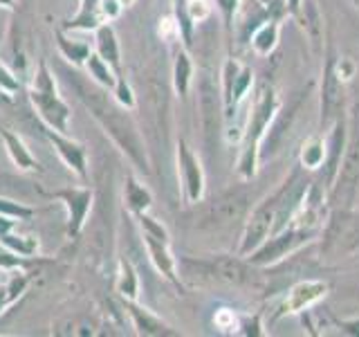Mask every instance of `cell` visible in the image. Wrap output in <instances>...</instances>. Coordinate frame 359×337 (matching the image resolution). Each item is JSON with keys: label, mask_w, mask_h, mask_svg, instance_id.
Wrapping results in <instances>:
<instances>
[{"label": "cell", "mask_w": 359, "mask_h": 337, "mask_svg": "<svg viewBox=\"0 0 359 337\" xmlns=\"http://www.w3.org/2000/svg\"><path fill=\"white\" fill-rule=\"evenodd\" d=\"M63 79L70 84V88H74L76 97L83 101V106L99 121V126L106 131L108 138L119 146V151L126 153L128 160L140 171H149V157H146L144 140L126 108L119 106L115 99H110L108 90L95 84L93 79H86L83 74L72 70H65Z\"/></svg>", "instance_id": "obj_1"}, {"label": "cell", "mask_w": 359, "mask_h": 337, "mask_svg": "<svg viewBox=\"0 0 359 337\" xmlns=\"http://www.w3.org/2000/svg\"><path fill=\"white\" fill-rule=\"evenodd\" d=\"M29 101L45 126L61 131V133L70 131L72 110L67 106V101L61 97L59 86H56V79L50 70L48 61H39V67H36V72H34L32 86H29Z\"/></svg>", "instance_id": "obj_2"}, {"label": "cell", "mask_w": 359, "mask_h": 337, "mask_svg": "<svg viewBox=\"0 0 359 337\" xmlns=\"http://www.w3.org/2000/svg\"><path fill=\"white\" fill-rule=\"evenodd\" d=\"M177 265L182 267L184 277L198 275L200 281H220V284L245 288V290H258L263 286L261 275L250 263H245L236 256H216L213 261L182 258Z\"/></svg>", "instance_id": "obj_3"}, {"label": "cell", "mask_w": 359, "mask_h": 337, "mask_svg": "<svg viewBox=\"0 0 359 337\" xmlns=\"http://www.w3.org/2000/svg\"><path fill=\"white\" fill-rule=\"evenodd\" d=\"M142 227V241L146 245V252H149L151 263L155 265V270L160 272L166 281H171L173 286L180 288V277H177V261L171 252V236H168L166 227L155 220L149 213H140L135 216Z\"/></svg>", "instance_id": "obj_4"}, {"label": "cell", "mask_w": 359, "mask_h": 337, "mask_svg": "<svg viewBox=\"0 0 359 337\" xmlns=\"http://www.w3.org/2000/svg\"><path fill=\"white\" fill-rule=\"evenodd\" d=\"M276 108H278V99L274 95V90L269 86L258 88V95L254 99L252 115H250V126H247V144H245V151L241 157V173L245 178L254 176L256 151H258L256 146H258V142H261L265 128L269 126V121H272Z\"/></svg>", "instance_id": "obj_5"}, {"label": "cell", "mask_w": 359, "mask_h": 337, "mask_svg": "<svg viewBox=\"0 0 359 337\" xmlns=\"http://www.w3.org/2000/svg\"><path fill=\"white\" fill-rule=\"evenodd\" d=\"M48 196L63 202L67 209V225H65L67 236H70V239L81 236V232L86 227V220H88V213L93 209L95 191L90 187H67V189L52 191Z\"/></svg>", "instance_id": "obj_6"}, {"label": "cell", "mask_w": 359, "mask_h": 337, "mask_svg": "<svg viewBox=\"0 0 359 337\" xmlns=\"http://www.w3.org/2000/svg\"><path fill=\"white\" fill-rule=\"evenodd\" d=\"M252 70L238 61H227L222 72V101H224V117H231L233 110L238 108L241 99L247 95V90L252 88Z\"/></svg>", "instance_id": "obj_7"}, {"label": "cell", "mask_w": 359, "mask_h": 337, "mask_svg": "<svg viewBox=\"0 0 359 337\" xmlns=\"http://www.w3.org/2000/svg\"><path fill=\"white\" fill-rule=\"evenodd\" d=\"M43 133H45V138H48V142L54 146V151L59 153L63 164L70 168V171H74L81 180H88V149L86 146L81 142L72 140L67 133L54 131L50 126H45Z\"/></svg>", "instance_id": "obj_8"}, {"label": "cell", "mask_w": 359, "mask_h": 337, "mask_svg": "<svg viewBox=\"0 0 359 337\" xmlns=\"http://www.w3.org/2000/svg\"><path fill=\"white\" fill-rule=\"evenodd\" d=\"M177 176L184 189L187 202H198L205 194V173L198 155L184 142L177 144Z\"/></svg>", "instance_id": "obj_9"}, {"label": "cell", "mask_w": 359, "mask_h": 337, "mask_svg": "<svg viewBox=\"0 0 359 337\" xmlns=\"http://www.w3.org/2000/svg\"><path fill=\"white\" fill-rule=\"evenodd\" d=\"M198 108H200V121H202V131H205V138L211 142V138L216 135L220 126V104H218V90L216 84L211 81L209 77H202L198 84Z\"/></svg>", "instance_id": "obj_10"}, {"label": "cell", "mask_w": 359, "mask_h": 337, "mask_svg": "<svg viewBox=\"0 0 359 337\" xmlns=\"http://www.w3.org/2000/svg\"><path fill=\"white\" fill-rule=\"evenodd\" d=\"M274 223V205L267 202V205L258 207L252 218L247 220V227L243 234V243H241V254H250L254 250H258L269 236V230H272Z\"/></svg>", "instance_id": "obj_11"}, {"label": "cell", "mask_w": 359, "mask_h": 337, "mask_svg": "<svg viewBox=\"0 0 359 337\" xmlns=\"http://www.w3.org/2000/svg\"><path fill=\"white\" fill-rule=\"evenodd\" d=\"M245 205H247V198L243 194H238V191H229V194L216 198L207 207L205 225H209V227H220V225H227L233 218L241 216V213L245 211Z\"/></svg>", "instance_id": "obj_12"}, {"label": "cell", "mask_w": 359, "mask_h": 337, "mask_svg": "<svg viewBox=\"0 0 359 337\" xmlns=\"http://www.w3.org/2000/svg\"><path fill=\"white\" fill-rule=\"evenodd\" d=\"M303 241H306V230H292L283 236H278V239H272V241H265L258 250H254V256L252 261L254 263H274L278 258H283L287 252H292L294 247H299Z\"/></svg>", "instance_id": "obj_13"}, {"label": "cell", "mask_w": 359, "mask_h": 337, "mask_svg": "<svg viewBox=\"0 0 359 337\" xmlns=\"http://www.w3.org/2000/svg\"><path fill=\"white\" fill-rule=\"evenodd\" d=\"M123 308H126L128 317L133 319V326H135V331H137V335H146V337L177 335L171 326L164 324L160 317H155L153 312L137 306V299H123Z\"/></svg>", "instance_id": "obj_14"}, {"label": "cell", "mask_w": 359, "mask_h": 337, "mask_svg": "<svg viewBox=\"0 0 359 337\" xmlns=\"http://www.w3.org/2000/svg\"><path fill=\"white\" fill-rule=\"evenodd\" d=\"M325 292H328V286L323 281H301L294 288L287 292V297L280 306V312H301L310 308L312 303H317Z\"/></svg>", "instance_id": "obj_15"}, {"label": "cell", "mask_w": 359, "mask_h": 337, "mask_svg": "<svg viewBox=\"0 0 359 337\" xmlns=\"http://www.w3.org/2000/svg\"><path fill=\"white\" fill-rule=\"evenodd\" d=\"M95 52L110 65V70L115 72L117 79L123 77L119 41H117V34H115V29H112L110 22H101V25L95 29Z\"/></svg>", "instance_id": "obj_16"}, {"label": "cell", "mask_w": 359, "mask_h": 337, "mask_svg": "<svg viewBox=\"0 0 359 337\" xmlns=\"http://www.w3.org/2000/svg\"><path fill=\"white\" fill-rule=\"evenodd\" d=\"M0 138H3V142H5V149H7L9 160L14 162V166L18 168V171H25V173L39 171V168H41L39 160L32 155V151L27 149L25 142H22L16 133H11L9 128L0 126Z\"/></svg>", "instance_id": "obj_17"}, {"label": "cell", "mask_w": 359, "mask_h": 337, "mask_svg": "<svg viewBox=\"0 0 359 337\" xmlns=\"http://www.w3.org/2000/svg\"><path fill=\"white\" fill-rule=\"evenodd\" d=\"M18 220L9 218V216H0V245L5 247V250L9 252H16L20 256H34L36 254V247L39 243L29 239V236H16L11 234V230H14V225Z\"/></svg>", "instance_id": "obj_18"}, {"label": "cell", "mask_w": 359, "mask_h": 337, "mask_svg": "<svg viewBox=\"0 0 359 337\" xmlns=\"http://www.w3.org/2000/svg\"><path fill=\"white\" fill-rule=\"evenodd\" d=\"M359 239V227L353 223V218L339 216L334 218L332 227L328 232V247L332 252H346L357 243Z\"/></svg>", "instance_id": "obj_19"}, {"label": "cell", "mask_w": 359, "mask_h": 337, "mask_svg": "<svg viewBox=\"0 0 359 337\" xmlns=\"http://www.w3.org/2000/svg\"><path fill=\"white\" fill-rule=\"evenodd\" d=\"M101 22H104V18H101V9H99V0H79V11L72 16V18H67L63 22V27L65 32H70V29H97Z\"/></svg>", "instance_id": "obj_20"}, {"label": "cell", "mask_w": 359, "mask_h": 337, "mask_svg": "<svg viewBox=\"0 0 359 337\" xmlns=\"http://www.w3.org/2000/svg\"><path fill=\"white\" fill-rule=\"evenodd\" d=\"M123 202L130 209L133 216H140V213L149 211L153 196L151 191L146 189L135 176H126V187H123Z\"/></svg>", "instance_id": "obj_21"}, {"label": "cell", "mask_w": 359, "mask_h": 337, "mask_svg": "<svg viewBox=\"0 0 359 337\" xmlns=\"http://www.w3.org/2000/svg\"><path fill=\"white\" fill-rule=\"evenodd\" d=\"M54 39H56V45H59V52H61L63 59H67L76 67H83L86 61H88V56L93 54V50H90V43L72 41L65 34V29H61V27L54 32Z\"/></svg>", "instance_id": "obj_22"}, {"label": "cell", "mask_w": 359, "mask_h": 337, "mask_svg": "<svg viewBox=\"0 0 359 337\" xmlns=\"http://www.w3.org/2000/svg\"><path fill=\"white\" fill-rule=\"evenodd\" d=\"M117 290L123 299H137L140 295V277L128 258H119L117 270Z\"/></svg>", "instance_id": "obj_23"}, {"label": "cell", "mask_w": 359, "mask_h": 337, "mask_svg": "<svg viewBox=\"0 0 359 337\" xmlns=\"http://www.w3.org/2000/svg\"><path fill=\"white\" fill-rule=\"evenodd\" d=\"M86 70H88V77L93 79L95 84H99L101 88H106V90H112L117 84V77L115 72L110 70V65L101 59V56L97 52H93L88 56V61H86Z\"/></svg>", "instance_id": "obj_24"}, {"label": "cell", "mask_w": 359, "mask_h": 337, "mask_svg": "<svg viewBox=\"0 0 359 337\" xmlns=\"http://www.w3.org/2000/svg\"><path fill=\"white\" fill-rule=\"evenodd\" d=\"M191 79H194V63H191L187 52H177L173 63V86L180 97H184L189 93Z\"/></svg>", "instance_id": "obj_25"}, {"label": "cell", "mask_w": 359, "mask_h": 337, "mask_svg": "<svg viewBox=\"0 0 359 337\" xmlns=\"http://www.w3.org/2000/svg\"><path fill=\"white\" fill-rule=\"evenodd\" d=\"M29 286V277L27 275H14L5 286H0V312H5L11 303L18 301Z\"/></svg>", "instance_id": "obj_26"}, {"label": "cell", "mask_w": 359, "mask_h": 337, "mask_svg": "<svg viewBox=\"0 0 359 337\" xmlns=\"http://www.w3.org/2000/svg\"><path fill=\"white\" fill-rule=\"evenodd\" d=\"M276 41H278V25H276V22H265V25L254 34L252 45H254L256 54L267 56L269 52L274 50Z\"/></svg>", "instance_id": "obj_27"}, {"label": "cell", "mask_w": 359, "mask_h": 337, "mask_svg": "<svg viewBox=\"0 0 359 337\" xmlns=\"http://www.w3.org/2000/svg\"><path fill=\"white\" fill-rule=\"evenodd\" d=\"M325 157V144L321 138H310L306 144H303V151H301V162L306 164L308 168H317L321 166Z\"/></svg>", "instance_id": "obj_28"}, {"label": "cell", "mask_w": 359, "mask_h": 337, "mask_svg": "<svg viewBox=\"0 0 359 337\" xmlns=\"http://www.w3.org/2000/svg\"><path fill=\"white\" fill-rule=\"evenodd\" d=\"M34 213L36 211L27 205H22V202H16L11 198H0V216H9L14 220H29Z\"/></svg>", "instance_id": "obj_29"}, {"label": "cell", "mask_w": 359, "mask_h": 337, "mask_svg": "<svg viewBox=\"0 0 359 337\" xmlns=\"http://www.w3.org/2000/svg\"><path fill=\"white\" fill-rule=\"evenodd\" d=\"M112 95H115V101L119 106H123L126 110H133L135 108V95H133V88L128 86L126 77L117 79L115 88H112Z\"/></svg>", "instance_id": "obj_30"}, {"label": "cell", "mask_w": 359, "mask_h": 337, "mask_svg": "<svg viewBox=\"0 0 359 337\" xmlns=\"http://www.w3.org/2000/svg\"><path fill=\"white\" fill-rule=\"evenodd\" d=\"M184 9H187V16L191 18V22H200V20L209 18V14H211V5L207 0H187Z\"/></svg>", "instance_id": "obj_31"}, {"label": "cell", "mask_w": 359, "mask_h": 337, "mask_svg": "<svg viewBox=\"0 0 359 337\" xmlns=\"http://www.w3.org/2000/svg\"><path fill=\"white\" fill-rule=\"evenodd\" d=\"M20 90V81L18 77L9 70L5 63H0V93H7V95H16Z\"/></svg>", "instance_id": "obj_32"}, {"label": "cell", "mask_w": 359, "mask_h": 337, "mask_svg": "<svg viewBox=\"0 0 359 337\" xmlns=\"http://www.w3.org/2000/svg\"><path fill=\"white\" fill-rule=\"evenodd\" d=\"M99 9H101V18H104V22H110L121 14L123 5L119 0H99Z\"/></svg>", "instance_id": "obj_33"}, {"label": "cell", "mask_w": 359, "mask_h": 337, "mask_svg": "<svg viewBox=\"0 0 359 337\" xmlns=\"http://www.w3.org/2000/svg\"><path fill=\"white\" fill-rule=\"evenodd\" d=\"M216 326L222 331H229V329H238V324H236V317L227 310V308H222L218 315H216Z\"/></svg>", "instance_id": "obj_34"}, {"label": "cell", "mask_w": 359, "mask_h": 337, "mask_svg": "<svg viewBox=\"0 0 359 337\" xmlns=\"http://www.w3.org/2000/svg\"><path fill=\"white\" fill-rule=\"evenodd\" d=\"M216 5H218V7H220V11H222L224 22H227V25H231V20H233V11H236V7H238V0H216Z\"/></svg>", "instance_id": "obj_35"}, {"label": "cell", "mask_w": 359, "mask_h": 337, "mask_svg": "<svg viewBox=\"0 0 359 337\" xmlns=\"http://www.w3.org/2000/svg\"><path fill=\"white\" fill-rule=\"evenodd\" d=\"M0 5L7 7V9H11V7H14V0H0Z\"/></svg>", "instance_id": "obj_36"}, {"label": "cell", "mask_w": 359, "mask_h": 337, "mask_svg": "<svg viewBox=\"0 0 359 337\" xmlns=\"http://www.w3.org/2000/svg\"><path fill=\"white\" fill-rule=\"evenodd\" d=\"M290 5H292V9H297L299 7V0H290Z\"/></svg>", "instance_id": "obj_37"}, {"label": "cell", "mask_w": 359, "mask_h": 337, "mask_svg": "<svg viewBox=\"0 0 359 337\" xmlns=\"http://www.w3.org/2000/svg\"><path fill=\"white\" fill-rule=\"evenodd\" d=\"M119 3H121V5H123V7H128V5H130V3H133V0H119Z\"/></svg>", "instance_id": "obj_38"}]
</instances>
